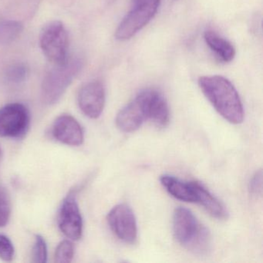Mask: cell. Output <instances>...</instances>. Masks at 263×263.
Masks as SVG:
<instances>
[{
    "instance_id": "cell-13",
    "label": "cell",
    "mask_w": 263,
    "mask_h": 263,
    "mask_svg": "<svg viewBox=\"0 0 263 263\" xmlns=\"http://www.w3.org/2000/svg\"><path fill=\"white\" fill-rule=\"evenodd\" d=\"M193 184L196 193V203L204 207L214 218L219 220L227 219L229 213L222 203L201 183L194 181Z\"/></svg>"
},
{
    "instance_id": "cell-18",
    "label": "cell",
    "mask_w": 263,
    "mask_h": 263,
    "mask_svg": "<svg viewBox=\"0 0 263 263\" xmlns=\"http://www.w3.org/2000/svg\"><path fill=\"white\" fill-rule=\"evenodd\" d=\"M11 212L10 193L5 187L0 185V228L4 227L8 224Z\"/></svg>"
},
{
    "instance_id": "cell-22",
    "label": "cell",
    "mask_w": 263,
    "mask_h": 263,
    "mask_svg": "<svg viewBox=\"0 0 263 263\" xmlns=\"http://www.w3.org/2000/svg\"><path fill=\"white\" fill-rule=\"evenodd\" d=\"M249 190L253 196H261L262 192V172H257L251 179L249 184Z\"/></svg>"
},
{
    "instance_id": "cell-20",
    "label": "cell",
    "mask_w": 263,
    "mask_h": 263,
    "mask_svg": "<svg viewBox=\"0 0 263 263\" xmlns=\"http://www.w3.org/2000/svg\"><path fill=\"white\" fill-rule=\"evenodd\" d=\"M33 261L36 263H45L47 261V246L44 237L38 235L35 239L33 248Z\"/></svg>"
},
{
    "instance_id": "cell-5",
    "label": "cell",
    "mask_w": 263,
    "mask_h": 263,
    "mask_svg": "<svg viewBox=\"0 0 263 263\" xmlns=\"http://www.w3.org/2000/svg\"><path fill=\"white\" fill-rule=\"evenodd\" d=\"M40 44L46 58L54 65L68 60V33L61 21L49 23L43 28Z\"/></svg>"
},
{
    "instance_id": "cell-1",
    "label": "cell",
    "mask_w": 263,
    "mask_h": 263,
    "mask_svg": "<svg viewBox=\"0 0 263 263\" xmlns=\"http://www.w3.org/2000/svg\"><path fill=\"white\" fill-rule=\"evenodd\" d=\"M198 86L218 113L234 124L242 122L244 108L239 95L233 84L224 77H201Z\"/></svg>"
},
{
    "instance_id": "cell-15",
    "label": "cell",
    "mask_w": 263,
    "mask_h": 263,
    "mask_svg": "<svg viewBox=\"0 0 263 263\" xmlns=\"http://www.w3.org/2000/svg\"><path fill=\"white\" fill-rule=\"evenodd\" d=\"M148 120L158 127H167L170 121V111L165 98L158 90L152 89L149 100Z\"/></svg>"
},
{
    "instance_id": "cell-19",
    "label": "cell",
    "mask_w": 263,
    "mask_h": 263,
    "mask_svg": "<svg viewBox=\"0 0 263 263\" xmlns=\"http://www.w3.org/2000/svg\"><path fill=\"white\" fill-rule=\"evenodd\" d=\"M74 247L70 240H64L58 245L55 252V261L58 263H69L73 260Z\"/></svg>"
},
{
    "instance_id": "cell-9",
    "label": "cell",
    "mask_w": 263,
    "mask_h": 263,
    "mask_svg": "<svg viewBox=\"0 0 263 263\" xmlns=\"http://www.w3.org/2000/svg\"><path fill=\"white\" fill-rule=\"evenodd\" d=\"M58 226L70 240L77 241L82 237V215L73 194H69L63 201L58 214Z\"/></svg>"
},
{
    "instance_id": "cell-7",
    "label": "cell",
    "mask_w": 263,
    "mask_h": 263,
    "mask_svg": "<svg viewBox=\"0 0 263 263\" xmlns=\"http://www.w3.org/2000/svg\"><path fill=\"white\" fill-rule=\"evenodd\" d=\"M150 95L151 89L142 90L121 109L116 118L117 126L121 132H135L144 121L148 120Z\"/></svg>"
},
{
    "instance_id": "cell-11",
    "label": "cell",
    "mask_w": 263,
    "mask_h": 263,
    "mask_svg": "<svg viewBox=\"0 0 263 263\" xmlns=\"http://www.w3.org/2000/svg\"><path fill=\"white\" fill-rule=\"evenodd\" d=\"M52 135L57 141L69 146H80L84 142L82 127L70 115H62L57 118L52 127Z\"/></svg>"
},
{
    "instance_id": "cell-2",
    "label": "cell",
    "mask_w": 263,
    "mask_h": 263,
    "mask_svg": "<svg viewBox=\"0 0 263 263\" xmlns=\"http://www.w3.org/2000/svg\"><path fill=\"white\" fill-rule=\"evenodd\" d=\"M175 238L185 249L197 255H204L211 249L212 238L207 228L200 224L194 214L185 208L175 209L173 216Z\"/></svg>"
},
{
    "instance_id": "cell-10",
    "label": "cell",
    "mask_w": 263,
    "mask_h": 263,
    "mask_svg": "<svg viewBox=\"0 0 263 263\" xmlns=\"http://www.w3.org/2000/svg\"><path fill=\"white\" fill-rule=\"evenodd\" d=\"M105 89L102 83L90 81L84 84L78 96V105L81 111L92 119L99 118L105 104Z\"/></svg>"
},
{
    "instance_id": "cell-24",
    "label": "cell",
    "mask_w": 263,
    "mask_h": 263,
    "mask_svg": "<svg viewBox=\"0 0 263 263\" xmlns=\"http://www.w3.org/2000/svg\"><path fill=\"white\" fill-rule=\"evenodd\" d=\"M141 0H132V4H136V3L140 2Z\"/></svg>"
},
{
    "instance_id": "cell-8",
    "label": "cell",
    "mask_w": 263,
    "mask_h": 263,
    "mask_svg": "<svg viewBox=\"0 0 263 263\" xmlns=\"http://www.w3.org/2000/svg\"><path fill=\"white\" fill-rule=\"evenodd\" d=\"M107 221L115 235L121 241L133 244L138 238V226L132 209L126 204L115 206L107 215Z\"/></svg>"
},
{
    "instance_id": "cell-3",
    "label": "cell",
    "mask_w": 263,
    "mask_h": 263,
    "mask_svg": "<svg viewBox=\"0 0 263 263\" xmlns=\"http://www.w3.org/2000/svg\"><path fill=\"white\" fill-rule=\"evenodd\" d=\"M82 66V60L73 58L50 69L44 77L41 87L43 101L48 105L58 103L81 71Z\"/></svg>"
},
{
    "instance_id": "cell-6",
    "label": "cell",
    "mask_w": 263,
    "mask_h": 263,
    "mask_svg": "<svg viewBox=\"0 0 263 263\" xmlns=\"http://www.w3.org/2000/svg\"><path fill=\"white\" fill-rule=\"evenodd\" d=\"M30 114L21 103H12L0 108V136L4 138H23L28 132Z\"/></svg>"
},
{
    "instance_id": "cell-12",
    "label": "cell",
    "mask_w": 263,
    "mask_h": 263,
    "mask_svg": "<svg viewBox=\"0 0 263 263\" xmlns=\"http://www.w3.org/2000/svg\"><path fill=\"white\" fill-rule=\"evenodd\" d=\"M163 187L172 196L185 202L196 203L193 181H184L176 177L164 175L160 178Z\"/></svg>"
},
{
    "instance_id": "cell-4",
    "label": "cell",
    "mask_w": 263,
    "mask_h": 263,
    "mask_svg": "<svg viewBox=\"0 0 263 263\" xmlns=\"http://www.w3.org/2000/svg\"><path fill=\"white\" fill-rule=\"evenodd\" d=\"M161 0H141L132 4V8L123 18L115 31L119 41L132 39L149 24L157 14Z\"/></svg>"
},
{
    "instance_id": "cell-14",
    "label": "cell",
    "mask_w": 263,
    "mask_h": 263,
    "mask_svg": "<svg viewBox=\"0 0 263 263\" xmlns=\"http://www.w3.org/2000/svg\"><path fill=\"white\" fill-rule=\"evenodd\" d=\"M204 39L209 49L221 62L227 64L233 61L236 51L230 41L212 30L204 32Z\"/></svg>"
},
{
    "instance_id": "cell-21",
    "label": "cell",
    "mask_w": 263,
    "mask_h": 263,
    "mask_svg": "<svg viewBox=\"0 0 263 263\" xmlns=\"http://www.w3.org/2000/svg\"><path fill=\"white\" fill-rule=\"evenodd\" d=\"M15 249L11 240L0 234V258L5 261H11L14 258Z\"/></svg>"
},
{
    "instance_id": "cell-16",
    "label": "cell",
    "mask_w": 263,
    "mask_h": 263,
    "mask_svg": "<svg viewBox=\"0 0 263 263\" xmlns=\"http://www.w3.org/2000/svg\"><path fill=\"white\" fill-rule=\"evenodd\" d=\"M24 30L19 21L4 20L0 21V46L7 45L17 39Z\"/></svg>"
},
{
    "instance_id": "cell-23",
    "label": "cell",
    "mask_w": 263,
    "mask_h": 263,
    "mask_svg": "<svg viewBox=\"0 0 263 263\" xmlns=\"http://www.w3.org/2000/svg\"><path fill=\"white\" fill-rule=\"evenodd\" d=\"M2 148H1V145H0V161H1V159H2Z\"/></svg>"
},
{
    "instance_id": "cell-17",
    "label": "cell",
    "mask_w": 263,
    "mask_h": 263,
    "mask_svg": "<svg viewBox=\"0 0 263 263\" xmlns=\"http://www.w3.org/2000/svg\"><path fill=\"white\" fill-rule=\"evenodd\" d=\"M30 70L27 64L23 63L12 64L6 70L5 77L7 81L12 84H21L28 78Z\"/></svg>"
}]
</instances>
